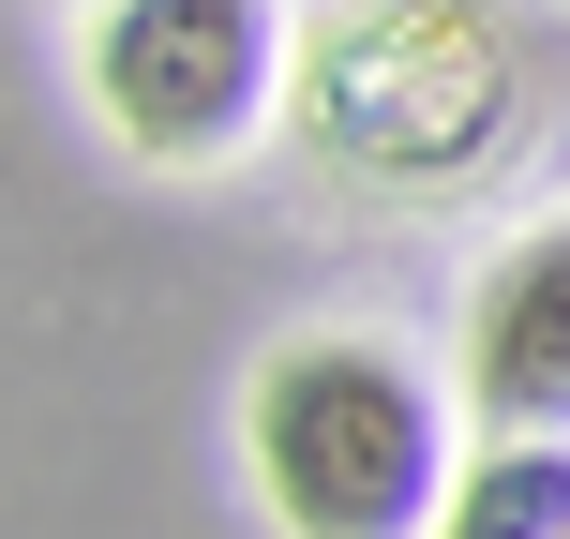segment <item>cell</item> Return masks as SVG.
Here are the masks:
<instances>
[{
	"label": "cell",
	"instance_id": "cell-4",
	"mask_svg": "<svg viewBox=\"0 0 570 539\" xmlns=\"http://www.w3.org/2000/svg\"><path fill=\"white\" fill-rule=\"evenodd\" d=\"M465 405L495 435H570V226L511 240L465 300Z\"/></svg>",
	"mask_w": 570,
	"mask_h": 539
},
{
	"label": "cell",
	"instance_id": "cell-1",
	"mask_svg": "<svg viewBox=\"0 0 570 539\" xmlns=\"http://www.w3.org/2000/svg\"><path fill=\"white\" fill-rule=\"evenodd\" d=\"M240 450L285 539H435L451 510V405L405 345L375 330H301L240 390Z\"/></svg>",
	"mask_w": 570,
	"mask_h": 539
},
{
	"label": "cell",
	"instance_id": "cell-6",
	"mask_svg": "<svg viewBox=\"0 0 570 539\" xmlns=\"http://www.w3.org/2000/svg\"><path fill=\"white\" fill-rule=\"evenodd\" d=\"M76 16H106V0H76Z\"/></svg>",
	"mask_w": 570,
	"mask_h": 539
},
{
	"label": "cell",
	"instance_id": "cell-3",
	"mask_svg": "<svg viewBox=\"0 0 570 539\" xmlns=\"http://www.w3.org/2000/svg\"><path fill=\"white\" fill-rule=\"evenodd\" d=\"M90 106L136 166H226L285 106V0H106Z\"/></svg>",
	"mask_w": 570,
	"mask_h": 539
},
{
	"label": "cell",
	"instance_id": "cell-2",
	"mask_svg": "<svg viewBox=\"0 0 570 539\" xmlns=\"http://www.w3.org/2000/svg\"><path fill=\"white\" fill-rule=\"evenodd\" d=\"M301 136L361 180H465L511 136V46L481 0H361L301 60Z\"/></svg>",
	"mask_w": 570,
	"mask_h": 539
},
{
	"label": "cell",
	"instance_id": "cell-5",
	"mask_svg": "<svg viewBox=\"0 0 570 539\" xmlns=\"http://www.w3.org/2000/svg\"><path fill=\"white\" fill-rule=\"evenodd\" d=\"M435 539H570V435H495L481 465H451Z\"/></svg>",
	"mask_w": 570,
	"mask_h": 539
}]
</instances>
